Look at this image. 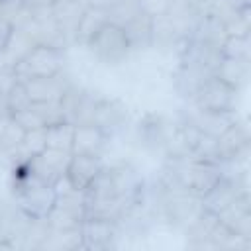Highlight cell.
Segmentation results:
<instances>
[{"instance_id": "obj_1", "label": "cell", "mask_w": 251, "mask_h": 251, "mask_svg": "<svg viewBox=\"0 0 251 251\" xmlns=\"http://www.w3.org/2000/svg\"><path fill=\"white\" fill-rule=\"evenodd\" d=\"M90 45H92V51H96V55L100 59H104L108 63H118L127 53L129 41H127V35L122 25L106 22L90 37Z\"/></svg>"}, {"instance_id": "obj_2", "label": "cell", "mask_w": 251, "mask_h": 251, "mask_svg": "<svg viewBox=\"0 0 251 251\" xmlns=\"http://www.w3.org/2000/svg\"><path fill=\"white\" fill-rule=\"evenodd\" d=\"M102 173V165L98 155H80V153H71L67 171H65V178L71 184V188L75 192L78 190H86L94 184V180L100 176Z\"/></svg>"}, {"instance_id": "obj_3", "label": "cell", "mask_w": 251, "mask_h": 251, "mask_svg": "<svg viewBox=\"0 0 251 251\" xmlns=\"http://www.w3.org/2000/svg\"><path fill=\"white\" fill-rule=\"evenodd\" d=\"M235 92H237L235 88H231L226 82H222L220 78L212 76L210 80H206L200 86L196 100H198L200 110H208V112H231Z\"/></svg>"}, {"instance_id": "obj_4", "label": "cell", "mask_w": 251, "mask_h": 251, "mask_svg": "<svg viewBox=\"0 0 251 251\" xmlns=\"http://www.w3.org/2000/svg\"><path fill=\"white\" fill-rule=\"evenodd\" d=\"M22 67H24L25 78H31V76H55L57 71H59V53L51 45H37L22 61Z\"/></svg>"}, {"instance_id": "obj_5", "label": "cell", "mask_w": 251, "mask_h": 251, "mask_svg": "<svg viewBox=\"0 0 251 251\" xmlns=\"http://www.w3.org/2000/svg\"><path fill=\"white\" fill-rule=\"evenodd\" d=\"M22 82H24V88H25L31 104L59 102L63 98V92L57 86L55 76H31V78H24Z\"/></svg>"}, {"instance_id": "obj_6", "label": "cell", "mask_w": 251, "mask_h": 251, "mask_svg": "<svg viewBox=\"0 0 251 251\" xmlns=\"http://www.w3.org/2000/svg\"><path fill=\"white\" fill-rule=\"evenodd\" d=\"M102 131L94 124H82L75 126L73 131V143H71V153H80V155H98V149L102 147Z\"/></svg>"}, {"instance_id": "obj_7", "label": "cell", "mask_w": 251, "mask_h": 251, "mask_svg": "<svg viewBox=\"0 0 251 251\" xmlns=\"http://www.w3.org/2000/svg\"><path fill=\"white\" fill-rule=\"evenodd\" d=\"M216 78L226 82L231 88H239L247 80V61L245 59H229L222 57V61L216 67Z\"/></svg>"}, {"instance_id": "obj_8", "label": "cell", "mask_w": 251, "mask_h": 251, "mask_svg": "<svg viewBox=\"0 0 251 251\" xmlns=\"http://www.w3.org/2000/svg\"><path fill=\"white\" fill-rule=\"evenodd\" d=\"M73 131H75V126H71L69 122H59V124L47 126L45 127V145L51 149L71 151Z\"/></svg>"}, {"instance_id": "obj_9", "label": "cell", "mask_w": 251, "mask_h": 251, "mask_svg": "<svg viewBox=\"0 0 251 251\" xmlns=\"http://www.w3.org/2000/svg\"><path fill=\"white\" fill-rule=\"evenodd\" d=\"M247 33H229L222 45V57L247 61Z\"/></svg>"}, {"instance_id": "obj_10", "label": "cell", "mask_w": 251, "mask_h": 251, "mask_svg": "<svg viewBox=\"0 0 251 251\" xmlns=\"http://www.w3.org/2000/svg\"><path fill=\"white\" fill-rule=\"evenodd\" d=\"M12 35H14V24L6 16H0V51H4L10 45Z\"/></svg>"}, {"instance_id": "obj_11", "label": "cell", "mask_w": 251, "mask_h": 251, "mask_svg": "<svg viewBox=\"0 0 251 251\" xmlns=\"http://www.w3.org/2000/svg\"><path fill=\"white\" fill-rule=\"evenodd\" d=\"M20 2L27 10H45V8H53L57 0H20Z\"/></svg>"}, {"instance_id": "obj_12", "label": "cell", "mask_w": 251, "mask_h": 251, "mask_svg": "<svg viewBox=\"0 0 251 251\" xmlns=\"http://www.w3.org/2000/svg\"><path fill=\"white\" fill-rule=\"evenodd\" d=\"M2 4H10V2H14V0H0Z\"/></svg>"}]
</instances>
